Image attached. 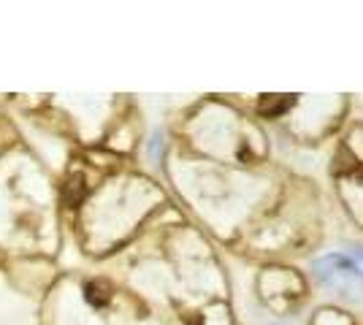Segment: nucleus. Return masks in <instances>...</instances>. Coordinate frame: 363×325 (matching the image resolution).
Returning <instances> with one entry per match:
<instances>
[{
  "label": "nucleus",
  "mask_w": 363,
  "mask_h": 325,
  "mask_svg": "<svg viewBox=\"0 0 363 325\" xmlns=\"http://www.w3.org/2000/svg\"><path fill=\"white\" fill-rule=\"evenodd\" d=\"M315 274L323 279L325 285H333L339 290H345L347 295H355L358 287H363V271L361 266L355 263L347 255H325L315 261Z\"/></svg>",
  "instance_id": "f257e3e1"
},
{
  "label": "nucleus",
  "mask_w": 363,
  "mask_h": 325,
  "mask_svg": "<svg viewBox=\"0 0 363 325\" xmlns=\"http://www.w3.org/2000/svg\"><path fill=\"white\" fill-rule=\"evenodd\" d=\"M84 195H87L84 176H82V173H71L68 182H65V187H62V203L71 206V209H76L79 203L84 201Z\"/></svg>",
  "instance_id": "f03ea898"
},
{
  "label": "nucleus",
  "mask_w": 363,
  "mask_h": 325,
  "mask_svg": "<svg viewBox=\"0 0 363 325\" xmlns=\"http://www.w3.org/2000/svg\"><path fill=\"white\" fill-rule=\"evenodd\" d=\"M296 103V95H260V111L266 117H279Z\"/></svg>",
  "instance_id": "7ed1b4c3"
},
{
  "label": "nucleus",
  "mask_w": 363,
  "mask_h": 325,
  "mask_svg": "<svg viewBox=\"0 0 363 325\" xmlns=\"http://www.w3.org/2000/svg\"><path fill=\"white\" fill-rule=\"evenodd\" d=\"M84 298H87V304H92V307H106L108 298H111L108 282H104V279L87 282V285H84Z\"/></svg>",
  "instance_id": "20e7f679"
},
{
  "label": "nucleus",
  "mask_w": 363,
  "mask_h": 325,
  "mask_svg": "<svg viewBox=\"0 0 363 325\" xmlns=\"http://www.w3.org/2000/svg\"><path fill=\"white\" fill-rule=\"evenodd\" d=\"M350 258H352L355 263L361 266V271H363V247H355V249H352V255H350Z\"/></svg>",
  "instance_id": "39448f33"
}]
</instances>
